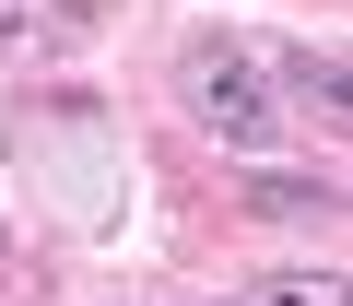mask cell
Segmentation results:
<instances>
[{"label": "cell", "mask_w": 353, "mask_h": 306, "mask_svg": "<svg viewBox=\"0 0 353 306\" xmlns=\"http://www.w3.org/2000/svg\"><path fill=\"white\" fill-rule=\"evenodd\" d=\"M0 236H12V224H0Z\"/></svg>", "instance_id": "52a82bcc"}, {"label": "cell", "mask_w": 353, "mask_h": 306, "mask_svg": "<svg viewBox=\"0 0 353 306\" xmlns=\"http://www.w3.org/2000/svg\"><path fill=\"white\" fill-rule=\"evenodd\" d=\"M248 212H259V224H330L341 189H330V177H283V165H259V177H248Z\"/></svg>", "instance_id": "7a4b0ae2"}, {"label": "cell", "mask_w": 353, "mask_h": 306, "mask_svg": "<svg viewBox=\"0 0 353 306\" xmlns=\"http://www.w3.org/2000/svg\"><path fill=\"white\" fill-rule=\"evenodd\" d=\"M24 24H36V0H0V36H24Z\"/></svg>", "instance_id": "8992f818"}, {"label": "cell", "mask_w": 353, "mask_h": 306, "mask_svg": "<svg viewBox=\"0 0 353 306\" xmlns=\"http://www.w3.org/2000/svg\"><path fill=\"white\" fill-rule=\"evenodd\" d=\"M36 12H59V24H106L118 0H36Z\"/></svg>", "instance_id": "5b68a950"}, {"label": "cell", "mask_w": 353, "mask_h": 306, "mask_svg": "<svg viewBox=\"0 0 353 306\" xmlns=\"http://www.w3.org/2000/svg\"><path fill=\"white\" fill-rule=\"evenodd\" d=\"M176 106H189V130L201 141H224V153H259L283 141V106H271V71L236 48V36H189L176 48Z\"/></svg>", "instance_id": "6da1fadb"}, {"label": "cell", "mask_w": 353, "mask_h": 306, "mask_svg": "<svg viewBox=\"0 0 353 306\" xmlns=\"http://www.w3.org/2000/svg\"><path fill=\"white\" fill-rule=\"evenodd\" d=\"M283 83H294V106H318V130L353 118V71H341L330 48H283Z\"/></svg>", "instance_id": "3957f363"}, {"label": "cell", "mask_w": 353, "mask_h": 306, "mask_svg": "<svg viewBox=\"0 0 353 306\" xmlns=\"http://www.w3.org/2000/svg\"><path fill=\"white\" fill-rule=\"evenodd\" d=\"M248 306H353V283H341L330 259H318V271H259V283H248Z\"/></svg>", "instance_id": "277c9868"}]
</instances>
